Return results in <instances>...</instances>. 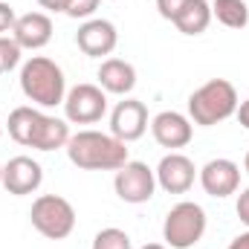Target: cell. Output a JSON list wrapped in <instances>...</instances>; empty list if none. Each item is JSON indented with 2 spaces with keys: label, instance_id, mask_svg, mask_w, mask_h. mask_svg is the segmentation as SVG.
I'll return each mask as SVG.
<instances>
[{
  "label": "cell",
  "instance_id": "26",
  "mask_svg": "<svg viewBox=\"0 0 249 249\" xmlns=\"http://www.w3.org/2000/svg\"><path fill=\"white\" fill-rule=\"evenodd\" d=\"M67 3L70 0H38V6L47 12H67Z\"/></svg>",
  "mask_w": 249,
  "mask_h": 249
},
{
  "label": "cell",
  "instance_id": "32",
  "mask_svg": "<svg viewBox=\"0 0 249 249\" xmlns=\"http://www.w3.org/2000/svg\"><path fill=\"white\" fill-rule=\"evenodd\" d=\"M0 136H3V122H0Z\"/></svg>",
  "mask_w": 249,
  "mask_h": 249
},
{
  "label": "cell",
  "instance_id": "27",
  "mask_svg": "<svg viewBox=\"0 0 249 249\" xmlns=\"http://www.w3.org/2000/svg\"><path fill=\"white\" fill-rule=\"evenodd\" d=\"M235 116H238V122H241V124H244V127L249 130V99H247V102H241V105H238Z\"/></svg>",
  "mask_w": 249,
  "mask_h": 249
},
{
  "label": "cell",
  "instance_id": "12",
  "mask_svg": "<svg viewBox=\"0 0 249 249\" xmlns=\"http://www.w3.org/2000/svg\"><path fill=\"white\" fill-rule=\"evenodd\" d=\"M200 186H203V191L209 197H217V200L235 194L238 186H241V168H238V162L223 160V157L220 160H209L200 168Z\"/></svg>",
  "mask_w": 249,
  "mask_h": 249
},
{
  "label": "cell",
  "instance_id": "24",
  "mask_svg": "<svg viewBox=\"0 0 249 249\" xmlns=\"http://www.w3.org/2000/svg\"><path fill=\"white\" fill-rule=\"evenodd\" d=\"M15 20H18L15 9H12L9 3H3V0H0V35H3V32H12Z\"/></svg>",
  "mask_w": 249,
  "mask_h": 249
},
{
  "label": "cell",
  "instance_id": "19",
  "mask_svg": "<svg viewBox=\"0 0 249 249\" xmlns=\"http://www.w3.org/2000/svg\"><path fill=\"white\" fill-rule=\"evenodd\" d=\"M212 18H217L229 29H244L249 23V6L247 0H214L212 3Z\"/></svg>",
  "mask_w": 249,
  "mask_h": 249
},
{
  "label": "cell",
  "instance_id": "11",
  "mask_svg": "<svg viewBox=\"0 0 249 249\" xmlns=\"http://www.w3.org/2000/svg\"><path fill=\"white\" fill-rule=\"evenodd\" d=\"M44 183V168L32 157H12L3 165V188L15 197H26Z\"/></svg>",
  "mask_w": 249,
  "mask_h": 249
},
{
  "label": "cell",
  "instance_id": "2",
  "mask_svg": "<svg viewBox=\"0 0 249 249\" xmlns=\"http://www.w3.org/2000/svg\"><path fill=\"white\" fill-rule=\"evenodd\" d=\"M238 90L226 78H212L188 96V119L200 127L226 122L238 110Z\"/></svg>",
  "mask_w": 249,
  "mask_h": 249
},
{
  "label": "cell",
  "instance_id": "23",
  "mask_svg": "<svg viewBox=\"0 0 249 249\" xmlns=\"http://www.w3.org/2000/svg\"><path fill=\"white\" fill-rule=\"evenodd\" d=\"M188 6V0H157V9H160V15L165 18V20H177V15L183 12Z\"/></svg>",
  "mask_w": 249,
  "mask_h": 249
},
{
  "label": "cell",
  "instance_id": "9",
  "mask_svg": "<svg viewBox=\"0 0 249 249\" xmlns=\"http://www.w3.org/2000/svg\"><path fill=\"white\" fill-rule=\"evenodd\" d=\"M145 130H148V107L139 99H124V102H119L113 107V113H110V133L116 139H122L127 145V142L142 139Z\"/></svg>",
  "mask_w": 249,
  "mask_h": 249
},
{
  "label": "cell",
  "instance_id": "8",
  "mask_svg": "<svg viewBox=\"0 0 249 249\" xmlns=\"http://www.w3.org/2000/svg\"><path fill=\"white\" fill-rule=\"evenodd\" d=\"M75 44H78V50H81L84 55H90V58H105V55H110V53L116 50L119 32H116V26H113L110 20L93 18V20H84V23L78 26Z\"/></svg>",
  "mask_w": 249,
  "mask_h": 249
},
{
  "label": "cell",
  "instance_id": "10",
  "mask_svg": "<svg viewBox=\"0 0 249 249\" xmlns=\"http://www.w3.org/2000/svg\"><path fill=\"white\" fill-rule=\"evenodd\" d=\"M154 174H157V186L162 188V191H168V194H186L188 188L194 186L197 168H194V162L188 160L186 154L171 151V154H165L160 160V165H157Z\"/></svg>",
  "mask_w": 249,
  "mask_h": 249
},
{
  "label": "cell",
  "instance_id": "28",
  "mask_svg": "<svg viewBox=\"0 0 249 249\" xmlns=\"http://www.w3.org/2000/svg\"><path fill=\"white\" fill-rule=\"evenodd\" d=\"M229 249H249V229L247 232H241V235L229 244Z\"/></svg>",
  "mask_w": 249,
  "mask_h": 249
},
{
  "label": "cell",
  "instance_id": "25",
  "mask_svg": "<svg viewBox=\"0 0 249 249\" xmlns=\"http://www.w3.org/2000/svg\"><path fill=\"white\" fill-rule=\"evenodd\" d=\"M235 209H238L241 223L249 229V188H244V191H241V197H238V206H235Z\"/></svg>",
  "mask_w": 249,
  "mask_h": 249
},
{
  "label": "cell",
  "instance_id": "7",
  "mask_svg": "<svg viewBox=\"0 0 249 249\" xmlns=\"http://www.w3.org/2000/svg\"><path fill=\"white\" fill-rule=\"evenodd\" d=\"M113 188H116L119 200L130 203V206H139V203H148L154 197V191H157V174L145 162L127 160L122 168L116 171V177H113Z\"/></svg>",
  "mask_w": 249,
  "mask_h": 249
},
{
  "label": "cell",
  "instance_id": "22",
  "mask_svg": "<svg viewBox=\"0 0 249 249\" xmlns=\"http://www.w3.org/2000/svg\"><path fill=\"white\" fill-rule=\"evenodd\" d=\"M99 3H102V0H70L64 15H70V18H75V20H78V18H90V15L99 9Z\"/></svg>",
  "mask_w": 249,
  "mask_h": 249
},
{
  "label": "cell",
  "instance_id": "18",
  "mask_svg": "<svg viewBox=\"0 0 249 249\" xmlns=\"http://www.w3.org/2000/svg\"><path fill=\"white\" fill-rule=\"evenodd\" d=\"M41 119V110H35V107H29V105H23V107H15L12 113H9V136L18 142V145H23V148H29V142H32V133H35V124Z\"/></svg>",
  "mask_w": 249,
  "mask_h": 249
},
{
  "label": "cell",
  "instance_id": "14",
  "mask_svg": "<svg viewBox=\"0 0 249 249\" xmlns=\"http://www.w3.org/2000/svg\"><path fill=\"white\" fill-rule=\"evenodd\" d=\"M12 38L20 50H41L53 41V20L47 12H26L15 20Z\"/></svg>",
  "mask_w": 249,
  "mask_h": 249
},
{
  "label": "cell",
  "instance_id": "13",
  "mask_svg": "<svg viewBox=\"0 0 249 249\" xmlns=\"http://www.w3.org/2000/svg\"><path fill=\"white\" fill-rule=\"evenodd\" d=\"M151 133L157 139V145L168 148V151H177V148H186L194 136V124L188 116L177 113V110H162L151 119Z\"/></svg>",
  "mask_w": 249,
  "mask_h": 249
},
{
  "label": "cell",
  "instance_id": "30",
  "mask_svg": "<svg viewBox=\"0 0 249 249\" xmlns=\"http://www.w3.org/2000/svg\"><path fill=\"white\" fill-rule=\"evenodd\" d=\"M244 168H247V171H249V154H247V160H244Z\"/></svg>",
  "mask_w": 249,
  "mask_h": 249
},
{
  "label": "cell",
  "instance_id": "21",
  "mask_svg": "<svg viewBox=\"0 0 249 249\" xmlns=\"http://www.w3.org/2000/svg\"><path fill=\"white\" fill-rule=\"evenodd\" d=\"M18 64H20V47L15 44V38L0 35V75L15 70Z\"/></svg>",
  "mask_w": 249,
  "mask_h": 249
},
{
  "label": "cell",
  "instance_id": "5",
  "mask_svg": "<svg viewBox=\"0 0 249 249\" xmlns=\"http://www.w3.org/2000/svg\"><path fill=\"white\" fill-rule=\"evenodd\" d=\"M203 235H206V212H203V206H197L191 200H183L165 214L162 238L171 249H191Z\"/></svg>",
  "mask_w": 249,
  "mask_h": 249
},
{
  "label": "cell",
  "instance_id": "15",
  "mask_svg": "<svg viewBox=\"0 0 249 249\" xmlns=\"http://www.w3.org/2000/svg\"><path fill=\"white\" fill-rule=\"evenodd\" d=\"M99 87L113 96H127L136 87V70L122 58H105L99 67Z\"/></svg>",
  "mask_w": 249,
  "mask_h": 249
},
{
  "label": "cell",
  "instance_id": "31",
  "mask_svg": "<svg viewBox=\"0 0 249 249\" xmlns=\"http://www.w3.org/2000/svg\"><path fill=\"white\" fill-rule=\"evenodd\" d=\"M0 186H3V165H0Z\"/></svg>",
  "mask_w": 249,
  "mask_h": 249
},
{
  "label": "cell",
  "instance_id": "16",
  "mask_svg": "<svg viewBox=\"0 0 249 249\" xmlns=\"http://www.w3.org/2000/svg\"><path fill=\"white\" fill-rule=\"evenodd\" d=\"M67 142H70V124L64 122V119H58V116L41 113L29 148H38V151H58V148H67Z\"/></svg>",
  "mask_w": 249,
  "mask_h": 249
},
{
  "label": "cell",
  "instance_id": "29",
  "mask_svg": "<svg viewBox=\"0 0 249 249\" xmlns=\"http://www.w3.org/2000/svg\"><path fill=\"white\" fill-rule=\"evenodd\" d=\"M142 249H165V247H162V244H145Z\"/></svg>",
  "mask_w": 249,
  "mask_h": 249
},
{
  "label": "cell",
  "instance_id": "4",
  "mask_svg": "<svg viewBox=\"0 0 249 249\" xmlns=\"http://www.w3.org/2000/svg\"><path fill=\"white\" fill-rule=\"evenodd\" d=\"M29 220L32 226L50 238V241H64L72 235L75 229V209L70 200H64L58 194H41L35 203H32V212H29Z\"/></svg>",
  "mask_w": 249,
  "mask_h": 249
},
{
  "label": "cell",
  "instance_id": "1",
  "mask_svg": "<svg viewBox=\"0 0 249 249\" xmlns=\"http://www.w3.org/2000/svg\"><path fill=\"white\" fill-rule=\"evenodd\" d=\"M67 157L84 171H119L127 162V148L122 139L102 130H78L67 142Z\"/></svg>",
  "mask_w": 249,
  "mask_h": 249
},
{
  "label": "cell",
  "instance_id": "6",
  "mask_svg": "<svg viewBox=\"0 0 249 249\" xmlns=\"http://www.w3.org/2000/svg\"><path fill=\"white\" fill-rule=\"evenodd\" d=\"M64 113L72 124H93L107 113V96L99 84H75L64 96Z\"/></svg>",
  "mask_w": 249,
  "mask_h": 249
},
{
  "label": "cell",
  "instance_id": "17",
  "mask_svg": "<svg viewBox=\"0 0 249 249\" xmlns=\"http://www.w3.org/2000/svg\"><path fill=\"white\" fill-rule=\"evenodd\" d=\"M212 23V3L209 0H188V6L177 15L174 26L183 35H203Z\"/></svg>",
  "mask_w": 249,
  "mask_h": 249
},
{
  "label": "cell",
  "instance_id": "20",
  "mask_svg": "<svg viewBox=\"0 0 249 249\" xmlns=\"http://www.w3.org/2000/svg\"><path fill=\"white\" fill-rule=\"evenodd\" d=\"M93 249H133V244H130V235L127 232L116 229V226H107V229L96 232Z\"/></svg>",
  "mask_w": 249,
  "mask_h": 249
},
{
  "label": "cell",
  "instance_id": "3",
  "mask_svg": "<svg viewBox=\"0 0 249 249\" xmlns=\"http://www.w3.org/2000/svg\"><path fill=\"white\" fill-rule=\"evenodd\" d=\"M20 90L32 105H41V107L64 105V96H67L64 70L53 58L35 55L20 67Z\"/></svg>",
  "mask_w": 249,
  "mask_h": 249
}]
</instances>
